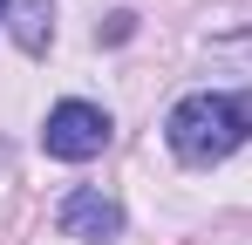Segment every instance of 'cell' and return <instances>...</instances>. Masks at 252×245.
I'll use <instances>...</instances> for the list:
<instances>
[{
	"instance_id": "7a4b0ae2",
	"label": "cell",
	"mask_w": 252,
	"mask_h": 245,
	"mask_svg": "<svg viewBox=\"0 0 252 245\" xmlns=\"http://www.w3.org/2000/svg\"><path fill=\"white\" fill-rule=\"evenodd\" d=\"M102 143H109V116L95 102H55L41 122V150L55 163H89V157H102Z\"/></svg>"
},
{
	"instance_id": "5b68a950",
	"label": "cell",
	"mask_w": 252,
	"mask_h": 245,
	"mask_svg": "<svg viewBox=\"0 0 252 245\" xmlns=\"http://www.w3.org/2000/svg\"><path fill=\"white\" fill-rule=\"evenodd\" d=\"M7 7H14V0H0V21H7Z\"/></svg>"
},
{
	"instance_id": "277c9868",
	"label": "cell",
	"mask_w": 252,
	"mask_h": 245,
	"mask_svg": "<svg viewBox=\"0 0 252 245\" xmlns=\"http://www.w3.org/2000/svg\"><path fill=\"white\" fill-rule=\"evenodd\" d=\"M41 21H48V0H34V7L21 14V48H28V55H41V48H48V28H41Z\"/></svg>"
},
{
	"instance_id": "6da1fadb",
	"label": "cell",
	"mask_w": 252,
	"mask_h": 245,
	"mask_svg": "<svg viewBox=\"0 0 252 245\" xmlns=\"http://www.w3.org/2000/svg\"><path fill=\"white\" fill-rule=\"evenodd\" d=\"M164 136L184 163H218L252 136V95H184L170 109Z\"/></svg>"
},
{
	"instance_id": "3957f363",
	"label": "cell",
	"mask_w": 252,
	"mask_h": 245,
	"mask_svg": "<svg viewBox=\"0 0 252 245\" xmlns=\"http://www.w3.org/2000/svg\"><path fill=\"white\" fill-rule=\"evenodd\" d=\"M62 232H68V239H82V245H109L116 232H123V204L82 184V191H68V198H62Z\"/></svg>"
}]
</instances>
